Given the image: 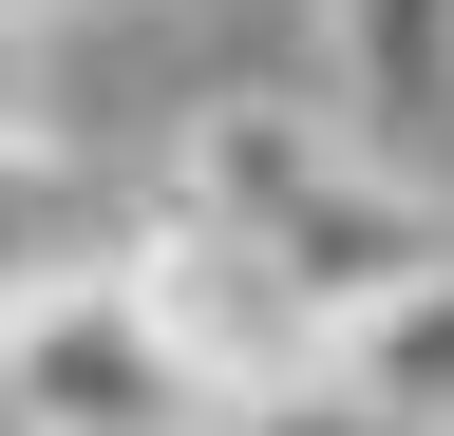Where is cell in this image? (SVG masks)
Masks as SVG:
<instances>
[{
	"mask_svg": "<svg viewBox=\"0 0 454 436\" xmlns=\"http://www.w3.org/2000/svg\"><path fill=\"white\" fill-rule=\"evenodd\" d=\"M152 190H170V209H208V228H247L284 285L340 322V342H360L397 285H435V266H454V190H435V171H397V152H360L303 76L208 95V115L170 133V171H152Z\"/></svg>",
	"mask_w": 454,
	"mask_h": 436,
	"instance_id": "6da1fadb",
	"label": "cell"
},
{
	"mask_svg": "<svg viewBox=\"0 0 454 436\" xmlns=\"http://www.w3.org/2000/svg\"><path fill=\"white\" fill-rule=\"evenodd\" d=\"M114 266H133V304H152V342L190 361V399L208 417H247V399H303V379H340V322L284 285V266L247 228H208V209H170L133 190V228H114Z\"/></svg>",
	"mask_w": 454,
	"mask_h": 436,
	"instance_id": "7a4b0ae2",
	"label": "cell"
},
{
	"mask_svg": "<svg viewBox=\"0 0 454 436\" xmlns=\"http://www.w3.org/2000/svg\"><path fill=\"white\" fill-rule=\"evenodd\" d=\"M0 436H208L190 361L152 342V304H133L114 247L0 304Z\"/></svg>",
	"mask_w": 454,
	"mask_h": 436,
	"instance_id": "3957f363",
	"label": "cell"
},
{
	"mask_svg": "<svg viewBox=\"0 0 454 436\" xmlns=\"http://www.w3.org/2000/svg\"><path fill=\"white\" fill-rule=\"evenodd\" d=\"M303 95L360 152H397V171H435L454 152V0H322L303 38Z\"/></svg>",
	"mask_w": 454,
	"mask_h": 436,
	"instance_id": "277c9868",
	"label": "cell"
},
{
	"mask_svg": "<svg viewBox=\"0 0 454 436\" xmlns=\"http://www.w3.org/2000/svg\"><path fill=\"white\" fill-rule=\"evenodd\" d=\"M114 228H133V209H114L57 133H0V304H20V285H57V266H95Z\"/></svg>",
	"mask_w": 454,
	"mask_h": 436,
	"instance_id": "5b68a950",
	"label": "cell"
},
{
	"mask_svg": "<svg viewBox=\"0 0 454 436\" xmlns=\"http://www.w3.org/2000/svg\"><path fill=\"white\" fill-rule=\"evenodd\" d=\"M208 436H417V417H379L360 379H303V399H247V417H208Z\"/></svg>",
	"mask_w": 454,
	"mask_h": 436,
	"instance_id": "8992f818",
	"label": "cell"
},
{
	"mask_svg": "<svg viewBox=\"0 0 454 436\" xmlns=\"http://www.w3.org/2000/svg\"><path fill=\"white\" fill-rule=\"evenodd\" d=\"M38 76H57V0H0V133H57Z\"/></svg>",
	"mask_w": 454,
	"mask_h": 436,
	"instance_id": "52a82bcc",
	"label": "cell"
}]
</instances>
